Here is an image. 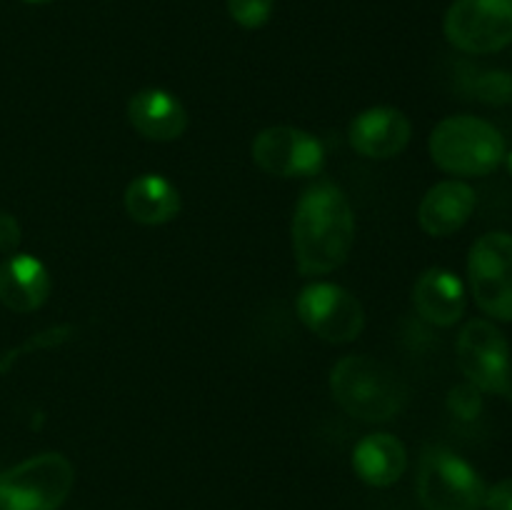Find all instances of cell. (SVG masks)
<instances>
[{"label": "cell", "instance_id": "obj_1", "mask_svg": "<svg viewBox=\"0 0 512 510\" xmlns=\"http://www.w3.org/2000/svg\"><path fill=\"white\" fill-rule=\"evenodd\" d=\"M293 253L308 278L328 275L348 260L355 243V213L348 195L333 180H315L293 210Z\"/></svg>", "mask_w": 512, "mask_h": 510}, {"label": "cell", "instance_id": "obj_2", "mask_svg": "<svg viewBox=\"0 0 512 510\" xmlns=\"http://www.w3.org/2000/svg\"><path fill=\"white\" fill-rule=\"evenodd\" d=\"M335 403L355 420L385 423L405 403V385L390 365L370 355H345L330 370Z\"/></svg>", "mask_w": 512, "mask_h": 510}, {"label": "cell", "instance_id": "obj_3", "mask_svg": "<svg viewBox=\"0 0 512 510\" xmlns=\"http://www.w3.org/2000/svg\"><path fill=\"white\" fill-rule=\"evenodd\" d=\"M433 163L458 178H483L508 155L505 138L493 123L475 115H450L440 120L428 140Z\"/></svg>", "mask_w": 512, "mask_h": 510}, {"label": "cell", "instance_id": "obj_4", "mask_svg": "<svg viewBox=\"0 0 512 510\" xmlns=\"http://www.w3.org/2000/svg\"><path fill=\"white\" fill-rule=\"evenodd\" d=\"M415 488L425 510H483L488 493L478 470L443 445L423 450Z\"/></svg>", "mask_w": 512, "mask_h": 510}, {"label": "cell", "instance_id": "obj_5", "mask_svg": "<svg viewBox=\"0 0 512 510\" xmlns=\"http://www.w3.org/2000/svg\"><path fill=\"white\" fill-rule=\"evenodd\" d=\"M75 483L63 453H40L0 473V510H58Z\"/></svg>", "mask_w": 512, "mask_h": 510}, {"label": "cell", "instance_id": "obj_6", "mask_svg": "<svg viewBox=\"0 0 512 510\" xmlns=\"http://www.w3.org/2000/svg\"><path fill=\"white\" fill-rule=\"evenodd\" d=\"M460 373L483 395L512 403V355L503 330L483 318L468 320L455 343Z\"/></svg>", "mask_w": 512, "mask_h": 510}, {"label": "cell", "instance_id": "obj_7", "mask_svg": "<svg viewBox=\"0 0 512 510\" xmlns=\"http://www.w3.org/2000/svg\"><path fill=\"white\" fill-rule=\"evenodd\" d=\"M468 285L485 315L512 323V235L493 230L468 255Z\"/></svg>", "mask_w": 512, "mask_h": 510}, {"label": "cell", "instance_id": "obj_8", "mask_svg": "<svg viewBox=\"0 0 512 510\" xmlns=\"http://www.w3.org/2000/svg\"><path fill=\"white\" fill-rule=\"evenodd\" d=\"M443 30L448 43L463 53H498L512 43V0H455Z\"/></svg>", "mask_w": 512, "mask_h": 510}, {"label": "cell", "instance_id": "obj_9", "mask_svg": "<svg viewBox=\"0 0 512 510\" xmlns=\"http://www.w3.org/2000/svg\"><path fill=\"white\" fill-rule=\"evenodd\" d=\"M298 318L325 343H353L365 328L363 303L335 283H310L295 300Z\"/></svg>", "mask_w": 512, "mask_h": 510}, {"label": "cell", "instance_id": "obj_10", "mask_svg": "<svg viewBox=\"0 0 512 510\" xmlns=\"http://www.w3.org/2000/svg\"><path fill=\"white\" fill-rule=\"evenodd\" d=\"M255 165L275 178H313L323 170L325 150L313 133L293 125H273L255 135Z\"/></svg>", "mask_w": 512, "mask_h": 510}, {"label": "cell", "instance_id": "obj_11", "mask_svg": "<svg viewBox=\"0 0 512 510\" xmlns=\"http://www.w3.org/2000/svg\"><path fill=\"white\" fill-rule=\"evenodd\" d=\"M413 135L410 118L400 108L375 105L353 118L348 128L350 145L363 158L388 160L403 153Z\"/></svg>", "mask_w": 512, "mask_h": 510}, {"label": "cell", "instance_id": "obj_12", "mask_svg": "<svg viewBox=\"0 0 512 510\" xmlns=\"http://www.w3.org/2000/svg\"><path fill=\"white\" fill-rule=\"evenodd\" d=\"M413 305L425 323L450 328L465 315V285L453 270L428 268L413 285Z\"/></svg>", "mask_w": 512, "mask_h": 510}, {"label": "cell", "instance_id": "obj_13", "mask_svg": "<svg viewBox=\"0 0 512 510\" xmlns=\"http://www.w3.org/2000/svg\"><path fill=\"white\" fill-rule=\"evenodd\" d=\"M128 120L135 133L155 143L178 140L188 128V113L183 103L163 88L138 90L128 100Z\"/></svg>", "mask_w": 512, "mask_h": 510}, {"label": "cell", "instance_id": "obj_14", "mask_svg": "<svg viewBox=\"0 0 512 510\" xmlns=\"http://www.w3.org/2000/svg\"><path fill=\"white\" fill-rule=\"evenodd\" d=\"M475 210V190L463 180L435 183L418 205V223L433 238L458 233Z\"/></svg>", "mask_w": 512, "mask_h": 510}, {"label": "cell", "instance_id": "obj_15", "mask_svg": "<svg viewBox=\"0 0 512 510\" xmlns=\"http://www.w3.org/2000/svg\"><path fill=\"white\" fill-rule=\"evenodd\" d=\"M50 273L38 258L13 253L0 263V303L13 313H33L48 300Z\"/></svg>", "mask_w": 512, "mask_h": 510}, {"label": "cell", "instance_id": "obj_16", "mask_svg": "<svg viewBox=\"0 0 512 510\" xmlns=\"http://www.w3.org/2000/svg\"><path fill=\"white\" fill-rule=\"evenodd\" d=\"M408 468V450L393 433H370L355 445L353 470L373 488H390Z\"/></svg>", "mask_w": 512, "mask_h": 510}, {"label": "cell", "instance_id": "obj_17", "mask_svg": "<svg viewBox=\"0 0 512 510\" xmlns=\"http://www.w3.org/2000/svg\"><path fill=\"white\" fill-rule=\"evenodd\" d=\"M123 203L130 218L140 225L170 223L180 213L178 188L158 173H145L130 180Z\"/></svg>", "mask_w": 512, "mask_h": 510}, {"label": "cell", "instance_id": "obj_18", "mask_svg": "<svg viewBox=\"0 0 512 510\" xmlns=\"http://www.w3.org/2000/svg\"><path fill=\"white\" fill-rule=\"evenodd\" d=\"M275 0H228V13L240 28L255 30L273 15Z\"/></svg>", "mask_w": 512, "mask_h": 510}, {"label": "cell", "instance_id": "obj_19", "mask_svg": "<svg viewBox=\"0 0 512 510\" xmlns=\"http://www.w3.org/2000/svg\"><path fill=\"white\" fill-rule=\"evenodd\" d=\"M448 410L458 420H475L483 413V393L465 380V383L450 388Z\"/></svg>", "mask_w": 512, "mask_h": 510}, {"label": "cell", "instance_id": "obj_20", "mask_svg": "<svg viewBox=\"0 0 512 510\" xmlns=\"http://www.w3.org/2000/svg\"><path fill=\"white\" fill-rule=\"evenodd\" d=\"M475 95L485 103L508 105L512 103V75L510 73H483L475 80Z\"/></svg>", "mask_w": 512, "mask_h": 510}, {"label": "cell", "instance_id": "obj_21", "mask_svg": "<svg viewBox=\"0 0 512 510\" xmlns=\"http://www.w3.org/2000/svg\"><path fill=\"white\" fill-rule=\"evenodd\" d=\"M20 245V223L15 215L0 213V253L13 255L18 253Z\"/></svg>", "mask_w": 512, "mask_h": 510}, {"label": "cell", "instance_id": "obj_22", "mask_svg": "<svg viewBox=\"0 0 512 510\" xmlns=\"http://www.w3.org/2000/svg\"><path fill=\"white\" fill-rule=\"evenodd\" d=\"M488 510H512V478L500 480V483L490 485L485 493V505Z\"/></svg>", "mask_w": 512, "mask_h": 510}, {"label": "cell", "instance_id": "obj_23", "mask_svg": "<svg viewBox=\"0 0 512 510\" xmlns=\"http://www.w3.org/2000/svg\"><path fill=\"white\" fill-rule=\"evenodd\" d=\"M25 3H33V5H45V3H53V0H25Z\"/></svg>", "mask_w": 512, "mask_h": 510}, {"label": "cell", "instance_id": "obj_24", "mask_svg": "<svg viewBox=\"0 0 512 510\" xmlns=\"http://www.w3.org/2000/svg\"><path fill=\"white\" fill-rule=\"evenodd\" d=\"M505 158H508V168H510V173H512V150L508 155H505Z\"/></svg>", "mask_w": 512, "mask_h": 510}]
</instances>
